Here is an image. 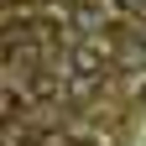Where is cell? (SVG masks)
Listing matches in <instances>:
<instances>
[{"mask_svg": "<svg viewBox=\"0 0 146 146\" xmlns=\"http://www.w3.org/2000/svg\"><path fill=\"white\" fill-rule=\"evenodd\" d=\"M68 63H73L78 78H99V73H104V52H99V42H78Z\"/></svg>", "mask_w": 146, "mask_h": 146, "instance_id": "obj_1", "label": "cell"}, {"mask_svg": "<svg viewBox=\"0 0 146 146\" xmlns=\"http://www.w3.org/2000/svg\"><path fill=\"white\" fill-rule=\"evenodd\" d=\"M31 89L47 99V94H58V78H52V73H36V78H31Z\"/></svg>", "mask_w": 146, "mask_h": 146, "instance_id": "obj_2", "label": "cell"}, {"mask_svg": "<svg viewBox=\"0 0 146 146\" xmlns=\"http://www.w3.org/2000/svg\"><path fill=\"white\" fill-rule=\"evenodd\" d=\"M136 104H141V110H146V84H141V94H136Z\"/></svg>", "mask_w": 146, "mask_h": 146, "instance_id": "obj_3", "label": "cell"}]
</instances>
